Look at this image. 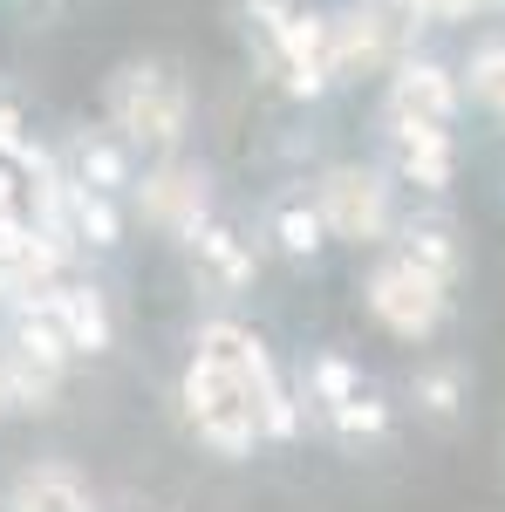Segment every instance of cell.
Masks as SVG:
<instances>
[{"mask_svg": "<svg viewBox=\"0 0 505 512\" xmlns=\"http://www.w3.org/2000/svg\"><path fill=\"white\" fill-rule=\"evenodd\" d=\"M185 82L171 76L164 62H137V69H123L110 82V117H117L123 137H137V144H151V151H171L178 137H185Z\"/></svg>", "mask_w": 505, "mask_h": 512, "instance_id": "cell-1", "label": "cell"}, {"mask_svg": "<svg viewBox=\"0 0 505 512\" xmlns=\"http://www.w3.org/2000/svg\"><path fill=\"white\" fill-rule=\"evenodd\" d=\"M198 355H212L239 390H246V403H253V417H260V431H267V437H287L294 424H301L294 403H287V390H280V376H273L267 349H260L239 321H212V328L198 335Z\"/></svg>", "mask_w": 505, "mask_h": 512, "instance_id": "cell-2", "label": "cell"}, {"mask_svg": "<svg viewBox=\"0 0 505 512\" xmlns=\"http://www.w3.org/2000/svg\"><path fill=\"white\" fill-rule=\"evenodd\" d=\"M253 14H260V28H267L273 62H280V76H287L294 96H314V89H328V82H335L328 21H314V14L287 7V0H253Z\"/></svg>", "mask_w": 505, "mask_h": 512, "instance_id": "cell-3", "label": "cell"}, {"mask_svg": "<svg viewBox=\"0 0 505 512\" xmlns=\"http://www.w3.org/2000/svg\"><path fill=\"white\" fill-rule=\"evenodd\" d=\"M185 410H192L198 437H205V444H219V451H246L253 431H260V417H253L246 390H239L212 355H198L192 369H185Z\"/></svg>", "mask_w": 505, "mask_h": 512, "instance_id": "cell-4", "label": "cell"}, {"mask_svg": "<svg viewBox=\"0 0 505 512\" xmlns=\"http://www.w3.org/2000/svg\"><path fill=\"white\" fill-rule=\"evenodd\" d=\"M369 315L383 321L389 335L417 342V335H430L444 321V280L410 267V260H389V267L369 274Z\"/></svg>", "mask_w": 505, "mask_h": 512, "instance_id": "cell-5", "label": "cell"}, {"mask_svg": "<svg viewBox=\"0 0 505 512\" xmlns=\"http://www.w3.org/2000/svg\"><path fill=\"white\" fill-rule=\"evenodd\" d=\"M321 226L335 239H383L389 233V192H383V178H369V171H328L321 178Z\"/></svg>", "mask_w": 505, "mask_h": 512, "instance_id": "cell-6", "label": "cell"}, {"mask_svg": "<svg viewBox=\"0 0 505 512\" xmlns=\"http://www.w3.org/2000/svg\"><path fill=\"white\" fill-rule=\"evenodd\" d=\"M458 110V82L437 62H403L389 82V123H451Z\"/></svg>", "mask_w": 505, "mask_h": 512, "instance_id": "cell-7", "label": "cell"}, {"mask_svg": "<svg viewBox=\"0 0 505 512\" xmlns=\"http://www.w3.org/2000/svg\"><path fill=\"white\" fill-rule=\"evenodd\" d=\"M137 192H144V212H151L157 226H178V233L205 226V178H198L192 164H157Z\"/></svg>", "mask_w": 505, "mask_h": 512, "instance_id": "cell-8", "label": "cell"}, {"mask_svg": "<svg viewBox=\"0 0 505 512\" xmlns=\"http://www.w3.org/2000/svg\"><path fill=\"white\" fill-rule=\"evenodd\" d=\"M314 390H321L328 417H335L342 431H383V403L362 396V383H355L349 362H314Z\"/></svg>", "mask_w": 505, "mask_h": 512, "instance_id": "cell-9", "label": "cell"}, {"mask_svg": "<svg viewBox=\"0 0 505 512\" xmlns=\"http://www.w3.org/2000/svg\"><path fill=\"white\" fill-rule=\"evenodd\" d=\"M41 308H48V321L62 328V342H69V349H89V355H96L103 342H110V315H103L96 287H62V294H48Z\"/></svg>", "mask_w": 505, "mask_h": 512, "instance_id": "cell-10", "label": "cell"}, {"mask_svg": "<svg viewBox=\"0 0 505 512\" xmlns=\"http://www.w3.org/2000/svg\"><path fill=\"white\" fill-rule=\"evenodd\" d=\"M396 164L417 178V185H451V137L444 123H396Z\"/></svg>", "mask_w": 505, "mask_h": 512, "instance_id": "cell-11", "label": "cell"}, {"mask_svg": "<svg viewBox=\"0 0 505 512\" xmlns=\"http://www.w3.org/2000/svg\"><path fill=\"white\" fill-rule=\"evenodd\" d=\"M14 512H89V485L62 465H35L14 478Z\"/></svg>", "mask_w": 505, "mask_h": 512, "instance_id": "cell-12", "label": "cell"}, {"mask_svg": "<svg viewBox=\"0 0 505 512\" xmlns=\"http://www.w3.org/2000/svg\"><path fill=\"white\" fill-rule=\"evenodd\" d=\"M55 396V362H41L35 349H14L0 355V403H21V410H41Z\"/></svg>", "mask_w": 505, "mask_h": 512, "instance_id": "cell-13", "label": "cell"}, {"mask_svg": "<svg viewBox=\"0 0 505 512\" xmlns=\"http://www.w3.org/2000/svg\"><path fill=\"white\" fill-rule=\"evenodd\" d=\"M198 260H205V267H212V274L226 280V287H239V280L253 274V260H246V253H239V239L226 233V226H198Z\"/></svg>", "mask_w": 505, "mask_h": 512, "instance_id": "cell-14", "label": "cell"}, {"mask_svg": "<svg viewBox=\"0 0 505 512\" xmlns=\"http://www.w3.org/2000/svg\"><path fill=\"white\" fill-rule=\"evenodd\" d=\"M465 76H471V96H478L485 110H499V117H505V41H485V48L471 55Z\"/></svg>", "mask_w": 505, "mask_h": 512, "instance_id": "cell-15", "label": "cell"}, {"mask_svg": "<svg viewBox=\"0 0 505 512\" xmlns=\"http://www.w3.org/2000/svg\"><path fill=\"white\" fill-rule=\"evenodd\" d=\"M69 212H76V233L89 239V246H117V212H110V198L103 192H69Z\"/></svg>", "mask_w": 505, "mask_h": 512, "instance_id": "cell-16", "label": "cell"}, {"mask_svg": "<svg viewBox=\"0 0 505 512\" xmlns=\"http://www.w3.org/2000/svg\"><path fill=\"white\" fill-rule=\"evenodd\" d=\"M403 260H410V267H424V274H437L444 287H451V274H458V253H451V239L437 233V226H424V233H410V246H403Z\"/></svg>", "mask_w": 505, "mask_h": 512, "instance_id": "cell-17", "label": "cell"}, {"mask_svg": "<svg viewBox=\"0 0 505 512\" xmlns=\"http://www.w3.org/2000/svg\"><path fill=\"white\" fill-rule=\"evenodd\" d=\"M321 233H328V226H321V212H308V205H287V212H280V246H287V253H314Z\"/></svg>", "mask_w": 505, "mask_h": 512, "instance_id": "cell-18", "label": "cell"}, {"mask_svg": "<svg viewBox=\"0 0 505 512\" xmlns=\"http://www.w3.org/2000/svg\"><path fill=\"white\" fill-rule=\"evenodd\" d=\"M82 185H89V192L123 185V158L110 151V144H82Z\"/></svg>", "mask_w": 505, "mask_h": 512, "instance_id": "cell-19", "label": "cell"}, {"mask_svg": "<svg viewBox=\"0 0 505 512\" xmlns=\"http://www.w3.org/2000/svg\"><path fill=\"white\" fill-rule=\"evenodd\" d=\"M417 7H424L430 21H458V14H471L478 0H417Z\"/></svg>", "mask_w": 505, "mask_h": 512, "instance_id": "cell-20", "label": "cell"}, {"mask_svg": "<svg viewBox=\"0 0 505 512\" xmlns=\"http://www.w3.org/2000/svg\"><path fill=\"white\" fill-rule=\"evenodd\" d=\"M424 396H430V410H451L458 383H451V376H430V383H424Z\"/></svg>", "mask_w": 505, "mask_h": 512, "instance_id": "cell-21", "label": "cell"}, {"mask_svg": "<svg viewBox=\"0 0 505 512\" xmlns=\"http://www.w3.org/2000/svg\"><path fill=\"white\" fill-rule=\"evenodd\" d=\"M0 151H21V123H14L7 103H0Z\"/></svg>", "mask_w": 505, "mask_h": 512, "instance_id": "cell-22", "label": "cell"}, {"mask_svg": "<svg viewBox=\"0 0 505 512\" xmlns=\"http://www.w3.org/2000/svg\"><path fill=\"white\" fill-rule=\"evenodd\" d=\"M478 7H505V0H478Z\"/></svg>", "mask_w": 505, "mask_h": 512, "instance_id": "cell-23", "label": "cell"}]
</instances>
